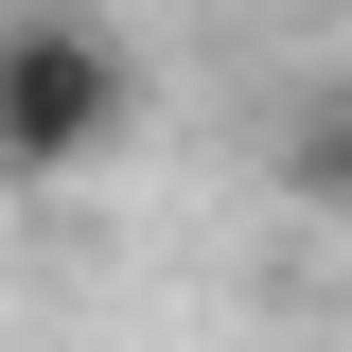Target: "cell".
<instances>
[{
  "label": "cell",
  "instance_id": "cell-1",
  "mask_svg": "<svg viewBox=\"0 0 352 352\" xmlns=\"http://www.w3.org/2000/svg\"><path fill=\"white\" fill-rule=\"evenodd\" d=\"M141 141V36L88 0H18L0 18V176H88Z\"/></svg>",
  "mask_w": 352,
  "mask_h": 352
}]
</instances>
